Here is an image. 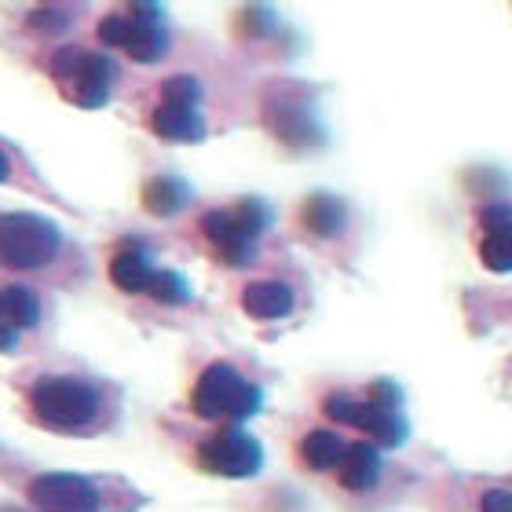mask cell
<instances>
[{"instance_id":"11","label":"cell","mask_w":512,"mask_h":512,"mask_svg":"<svg viewBox=\"0 0 512 512\" xmlns=\"http://www.w3.org/2000/svg\"><path fill=\"white\" fill-rule=\"evenodd\" d=\"M150 128L165 139H180V143H202L205 139V121L198 107H180V103H161L150 114Z\"/></svg>"},{"instance_id":"27","label":"cell","mask_w":512,"mask_h":512,"mask_svg":"<svg viewBox=\"0 0 512 512\" xmlns=\"http://www.w3.org/2000/svg\"><path fill=\"white\" fill-rule=\"evenodd\" d=\"M242 22L246 26H253V37H264V33H271L275 30V19H271V11H264V8H253V11H242Z\"/></svg>"},{"instance_id":"24","label":"cell","mask_w":512,"mask_h":512,"mask_svg":"<svg viewBox=\"0 0 512 512\" xmlns=\"http://www.w3.org/2000/svg\"><path fill=\"white\" fill-rule=\"evenodd\" d=\"M85 48H63V52H55V59H52V74L59 77V81H70V77L77 74V66L85 63Z\"/></svg>"},{"instance_id":"15","label":"cell","mask_w":512,"mask_h":512,"mask_svg":"<svg viewBox=\"0 0 512 512\" xmlns=\"http://www.w3.org/2000/svg\"><path fill=\"white\" fill-rule=\"evenodd\" d=\"M337 469H341V483L348 491H370L381 480V458L370 443H352Z\"/></svg>"},{"instance_id":"6","label":"cell","mask_w":512,"mask_h":512,"mask_svg":"<svg viewBox=\"0 0 512 512\" xmlns=\"http://www.w3.org/2000/svg\"><path fill=\"white\" fill-rule=\"evenodd\" d=\"M121 48L143 66L158 63L161 55L169 52V33H165V22H161V8H154V4H132L128 37Z\"/></svg>"},{"instance_id":"21","label":"cell","mask_w":512,"mask_h":512,"mask_svg":"<svg viewBox=\"0 0 512 512\" xmlns=\"http://www.w3.org/2000/svg\"><path fill=\"white\" fill-rule=\"evenodd\" d=\"M509 235H512V231H491V235L483 238L480 256H483V264L491 267L494 275H505V271H509V264H512Z\"/></svg>"},{"instance_id":"25","label":"cell","mask_w":512,"mask_h":512,"mask_svg":"<svg viewBox=\"0 0 512 512\" xmlns=\"http://www.w3.org/2000/svg\"><path fill=\"white\" fill-rule=\"evenodd\" d=\"M480 224H483V231H487V235H491V231H512L509 205H505V202H491V205H483Z\"/></svg>"},{"instance_id":"33","label":"cell","mask_w":512,"mask_h":512,"mask_svg":"<svg viewBox=\"0 0 512 512\" xmlns=\"http://www.w3.org/2000/svg\"><path fill=\"white\" fill-rule=\"evenodd\" d=\"M0 512H15V509H0Z\"/></svg>"},{"instance_id":"18","label":"cell","mask_w":512,"mask_h":512,"mask_svg":"<svg viewBox=\"0 0 512 512\" xmlns=\"http://www.w3.org/2000/svg\"><path fill=\"white\" fill-rule=\"evenodd\" d=\"M0 300H4V319H8V326L15 333L33 330V326H37V319H41V300H37L33 289L11 286V289L0 293Z\"/></svg>"},{"instance_id":"2","label":"cell","mask_w":512,"mask_h":512,"mask_svg":"<svg viewBox=\"0 0 512 512\" xmlns=\"http://www.w3.org/2000/svg\"><path fill=\"white\" fill-rule=\"evenodd\" d=\"M260 406H264V392L231 363L205 366L191 395V410L202 421H246L260 414Z\"/></svg>"},{"instance_id":"23","label":"cell","mask_w":512,"mask_h":512,"mask_svg":"<svg viewBox=\"0 0 512 512\" xmlns=\"http://www.w3.org/2000/svg\"><path fill=\"white\" fill-rule=\"evenodd\" d=\"M355 410H359V399H352V395H330L322 403V414L330 417V421H337V425H352Z\"/></svg>"},{"instance_id":"4","label":"cell","mask_w":512,"mask_h":512,"mask_svg":"<svg viewBox=\"0 0 512 512\" xmlns=\"http://www.w3.org/2000/svg\"><path fill=\"white\" fill-rule=\"evenodd\" d=\"M198 465L209 476H224V480H249L264 469V447L256 436L242 428H220L198 447Z\"/></svg>"},{"instance_id":"20","label":"cell","mask_w":512,"mask_h":512,"mask_svg":"<svg viewBox=\"0 0 512 512\" xmlns=\"http://www.w3.org/2000/svg\"><path fill=\"white\" fill-rule=\"evenodd\" d=\"M147 293L158 300V304H169V308H180V304L191 300V286H187V278L176 275V271H158Z\"/></svg>"},{"instance_id":"28","label":"cell","mask_w":512,"mask_h":512,"mask_svg":"<svg viewBox=\"0 0 512 512\" xmlns=\"http://www.w3.org/2000/svg\"><path fill=\"white\" fill-rule=\"evenodd\" d=\"M30 26H33V30H44V33H59L66 26V19L59 15V11L44 8V11H33V15H30Z\"/></svg>"},{"instance_id":"30","label":"cell","mask_w":512,"mask_h":512,"mask_svg":"<svg viewBox=\"0 0 512 512\" xmlns=\"http://www.w3.org/2000/svg\"><path fill=\"white\" fill-rule=\"evenodd\" d=\"M15 344H19V333H15V330H0V352H15Z\"/></svg>"},{"instance_id":"22","label":"cell","mask_w":512,"mask_h":512,"mask_svg":"<svg viewBox=\"0 0 512 512\" xmlns=\"http://www.w3.org/2000/svg\"><path fill=\"white\" fill-rule=\"evenodd\" d=\"M161 96L165 103H180V107H198V99H202V85L187 74H176L169 77L165 85H161Z\"/></svg>"},{"instance_id":"32","label":"cell","mask_w":512,"mask_h":512,"mask_svg":"<svg viewBox=\"0 0 512 512\" xmlns=\"http://www.w3.org/2000/svg\"><path fill=\"white\" fill-rule=\"evenodd\" d=\"M0 330H11L8 319H4V300H0Z\"/></svg>"},{"instance_id":"29","label":"cell","mask_w":512,"mask_h":512,"mask_svg":"<svg viewBox=\"0 0 512 512\" xmlns=\"http://www.w3.org/2000/svg\"><path fill=\"white\" fill-rule=\"evenodd\" d=\"M480 512H512V494L509 491H487L480 498Z\"/></svg>"},{"instance_id":"10","label":"cell","mask_w":512,"mask_h":512,"mask_svg":"<svg viewBox=\"0 0 512 512\" xmlns=\"http://www.w3.org/2000/svg\"><path fill=\"white\" fill-rule=\"evenodd\" d=\"M242 308L253 315V319H286L293 311V289L286 282H275V278H260V282H249L242 289Z\"/></svg>"},{"instance_id":"9","label":"cell","mask_w":512,"mask_h":512,"mask_svg":"<svg viewBox=\"0 0 512 512\" xmlns=\"http://www.w3.org/2000/svg\"><path fill=\"white\" fill-rule=\"evenodd\" d=\"M355 428H363L366 436L377 439L381 447H403L410 428H406V417L399 414V406H377V403H359L355 410Z\"/></svg>"},{"instance_id":"14","label":"cell","mask_w":512,"mask_h":512,"mask_svg":"<svg viewBox=\"0 0 512 512\" xmlns=\"http://www.w3.org/2000/svg\"><path fill=\"white\" fill-rule=\"evenodd\" d=\"M300 224L308 227L315 238H337L348 224V209H344L341 198L333 194H315L304 202V213H300Z\"/></svg>"},{"instance_id":"7","label":"cell","mask_w":512,"mask_h":512,"mask_svg":"<svg viewBox=\"0 0 512 512\" xmlns=\"http://www.w3.org/2000/svg\"><path fill=\"white\" fill-rule=\"evenodd\" d=\"M202 235L224 264L246 267L256 260V242H249V238L242 235V227L231 220V213H220V209H216V213H205L202 216Z\"/></svg>"},{"instance_id":"13","label":"cell","mask_w":512,"mask_h":512,"mask_svg":"<svg viewBox=\"0 0 512 512\" xmlns=\"http://www.w3.org/2000/svg\"><path fill=\"white\" fill-rule=\"evenodd\" d=\"M271 128H275L278 139H286L289 147H308V143H319L322 132L315 125L308 110L300 103H278V110H271Z\"/></svg>"},{"instance_id":"17","label":"cell","mask_w":512,"mask_h":512,"mask_svg":"<svg viewBox=\"0 0 512 512\" xmlns=\"http://www.w3.org/2000/svg\"><path fill=\"white\" fill-rule=\"evenodd\" d=\"M344 439L337 436V432H326V428H319V432H308L304 436V443H300V458L308 461L315 472H330L341 465L344 458Z\"/></svg>"},{"instance_id":"1","label":"cell","mask_w":512,"mask_h":512,"mask_svg":"<svg viewBox=\"0 0 512 512\" xmlns=\"http://www.w3.org/2000/svg\"><path fill=\"white\" fill-rule=\"evenodd\" d=\"M30 410L55 432H88L103 414V399L81 377H41L30 388Z\"/></svg>"},{"instance_id":"19","label":"cell","mask_w":512,"mask_h":512,"mask_svg":"<svg viewBox=\"0 0 512 512\" xmlns=\"http://www.w3.org/2000/svg\"><path fill=\"white\" fill-rule=\"evenodd\" d=\"M227 213L242 227V235H246L249 242H256V238L271 227V209H267V202H260V198H242V202H238L235 209H227Z\"/></svg>"},{"instance_id":"5","label":"cell","mask_w":512,"mask_h":512,"mask_svg":"<svg viewBox=\"0 0 512 512\" xmlns=\"http://www.w3.org/2000/svg\"><path fill=\"white\" fill-rule=\"evenodd\" d=\"M30 502L37 512H103V498L85 476L48 472L30 483Z\"/></svg>"},{"instance_id":"16","label":"cell","mask_w":512,"mask_h":512,"mask_svg":"<svg viewBox=\"0 0 512 512\" xmlns=\"http://www.w3.org/2000/svg\"><path fill=\"white\" fill-rule=\"evenodd\" d=\"M187 202H191V187L180 176H154L143 187V205L150 216H176Z\"/></svg>"},{"instance_id":"3","label":"cell","mask_w":512,"mask_h":512,"mask_svg":"<svg viewBox=\"0 0 512 512\" xmlns=\"http://www.w3.org/2000/svg\"><path fill=\"white\" fill-rule=\"evenodd\" d=\"M63 246V235L52 220L33 213L0 216V264L15 271H37L48 267Z\"/></svg>"},{"instance_id":"12","label":"cell","mask_w":512,"mask_h":512,"mask_svg":"<svg viewBox=\"0 0 512 512\" xmlns=\"http://www.w3.org/2000/svg\"><path fill=\"white\" fill-rule=\"evenodd\" d=\"M158 275V267L150 260V253L143 246H128L114 256V264H110V278H114V286L125 289V293H147L150 282Z\"/></svg>"},{"instance_id":"31","label":"cell","mask_w":512,"mask_h":512,"mask_svg":"<svg viewBox=\"0 0 512 512\" xmlns=\"http://www.w3.org/2000/svg\"><path fill=\"white\" fill-rule=\"evenodd\" d=\"M8 172H11V165H8V158H4V154H0V183L8 180Z\"/></svg>"},{"instance_id":"26","label":"cell","mask_w":512,"mask_h":512,"mask_svg":"<svg viewBox=\"0 0 512 512\" xmlns=\"http://www.w3.org/2000/svg\"><path fill=\"white\" fill-rule=\"evenodd\" d=\"M128 37V15H107V19L99 22V41L103 44H125Z\"/></svg>"},{"instance_id":"8","label":"cell","mask_w":512,"mask_h":512,"mask_svg":"<svg viewBox=\"0 0 512 512\" xmlns=\"http://www.w3.org/2000/svg\"><path fill=\"white\" fill-rule=\"evenodd\" d=\"M114 88V63L107 55H85V63L77 66V74L66 81V99H74L77 107L96 110L110 99Z\"/></svg>"}]
</instances>
